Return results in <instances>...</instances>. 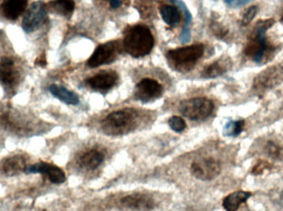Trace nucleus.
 I'll use <instances>...</instances> for the list:
<instances>
[{
	"instance_id": "nucleus-29",
	"label": "nucleus",
	"mask_w": 283,
	"mask_h": 211,
	"mask_svg": "<svg viewBox=\"0 0 283 211\" xmlns=\"http://www.w3.org/2000/svg\"><path fill=\"white\" fill-rule=\"evenodd\" d=\"M214 33H215L216 37H219V38H224L228 34V30L225 28L224 26L216 23L214 26Z\"/></svg>"
},
{
	"instance_id": "nucleus-12",
	"label": "nucleus",
	"mask_w": 283,
	"mask_h": 211,
	"mask_svg": "<svg viewBox=\"0 0 283 211\" xmlns=\"http://www.w3.org/2000/svg\"><path fill=\"white\" fill-rule=\"evenodd\" d=\"M27 159L24 155H15L0 162V172L7 176H16L26 171Z\"/></svg>"
},
{
	"instance_id": "nucleus-34",
	"label": "nucleus",
	"mask_w": 283,
	"mask_h": 211,
	"mask_svg": "<svg viewBox=\"0 0 283 211\" xmlns=\"http://www.w3.org/2000/svg\"><path fill=\"white\" fill-rule=\"evenodd\" d=\"M280 202L283 205V191L281 192V196H280Z\"/></svg>"
},
{
	"instance_id": "nucleus-2",
	"label": "nucleus",
	"mask_w": 283,
	"mask_h": 211,
	"mask_svg": "<svg viewBox=\"0 0 283 211\" xmlns=\"http://www.w3.org/2000/svg\"><path fill=\"white\" fill-rule=\"evenodd\" d=\"M139 123V112L133 108L114 111L108 115L101 123V128L106 135L116 136L131 132Z\"/></svg>"
},
{
	"instance_id": "nucleus-21",
	"label": "nucleus",
	"mask_w": 283,
	"mask_h": 211,
	"mask_svg": "<svg viewBox=\"0 0 283 211\" xmlns=\"http://www.w3.org/2000/svg\"><path fill=\"white\" fill-rule=\"evenodd\" d=\"M160 13L163 21L167 25L175 26L179 24L181 21V14L176 7L164 5L161 8Z\"/></svg>"
},
{
	"instance_id": "nucleus-26",
	"label": "nucleus",
	"mask_w": 283,
	"mask_h": 211,
	"mask_svg": "<svg viewBox=\"0 0 283 211\" xmlns=\"http://www.w3.org/2000/svg\"><path fill=\"white\" fill-rule=\"evenodd\" d=\"M259 12V8L256 5L251 6L246 10L243 18H242L241 24L242 26H246L250 24L252 20L254 19L255 17L257 15Z\"/></svg>"
},
{
	"instance_id": "nucleus-27",
	"label": "nucleus",
	"mask_w": 283,
	"mask_h": 211,
	"mask_svg": "<svg viewBox=\"0 0 283 211\" xmlns=\"http://www.w3.org/2000/svg\"><path fill=\"white\" fill-rule=\"evenodd\" d=\"M171 3H173L175 5H177L178 6L180 7V9H182V11L183 12L185 15V19H186V23H185L184 27H189L190 24H191V22H192V15H191V12L188 9V7L187 5L183 2V0H170Z\"/></svg>"
},
{
	"instance_id": "nucleus-8",
	"label": "nucleus",
	"mask_w": 283,
	"mask_h": 211,
	"mask_svg": "<svg viewBox=\"0 0 283 211\" xmlns=\"http://www.w3.org/2000/svg\"><path fill=\"white\" fill-rule=\"evenodd\" d=\"M119 42L115 41L99 45L87 61V66L90 68H96L111 63L119 55Z\"/></svg>"
},
{
	"instance_id": "nucleus-1",
	"label": "nucleus",
	"mask_w": 283,
	"mask_h": 211,
	"mask_svg": "<svg viewBox=\"0 0 283 211\" xmlns=\"http://www.w3.org/2000/svg\"><path fill=\"white\" fill-rule=\"evenodd\" d=\"M275 23L274 19L261 20L258 22L254 30L251 33L244 54L249 57L255 63H266L270 55L274 53L276 47L268 43L266 33Z\"/></svg>"
},
{
	"instance_id": "nucleus-3",
	"label": "nucleus",
	"mask_w": 283,
	"mask_h": 211,
	"mask_svg": "<svg viewBox=\"0 0 283 211\" xmlns=\"http://www.w3.org/2000/svg\"><path fill=\"white\" fill-rule=\"evenodd\" d=\"M123 46L126 52L131 56L140 58L151 52L154 46V37L147 26H134L127 33Z\"/></svg>"
},
{
	"instance_id": "nucleus-16",
	"label": "nucleus",
	"mask_w": 283,
	"mask_h": 211,
	"mask_svg": "<svg viewBox=\"0 0 283 211\" xmlns=\"http://www.w3.org/2000/svg\"><path fill=\"white\" fill-rule=\"evenodd\" d=\"M18 73L14 66V61L4 57L0 59V81L7 86H13L18 82Z\"/></svg>"
},
{
	"instance_id": "nucleus-5",
	"label": "nucleus",
	"mask_w": 283,
	"mask_h": 211,
	"mask_svg": "<svg viewBox=\"0 0 283 211\" xmlns=\"http://www.w3.org/2000/svg\"><path fill=\"white\" fill-rule=\"evenodd\" d=\"M204 51V46L198 44L169 50L167 57V59H169L170 62L176 67L186 68L188 70L189 67L195 65L198 59L201 58Z\"/></svg>"
},
{
	"instance_id": "nucleus-31",
	"label": "nucleus",
	"mask_w": 283,
	"mask_h": 211,
	"mask_svg": "<svg viewBox=\"0 0 283 211\" xmlns=\"http://www.w3.org/2000/svg\"><path fill=\"white\" fill-rule=\"evenodd\" d=\"M228 6L233 7V8H239V7L244 6L248 5L251 0H224Z\"/></svg>"
},
{
	"instance_id": "nucleus-15",
	"label": "nucleus",
	"mask_w": 283,
	"mask_h": 211,
	"mask_svg": "<svg viewBox=\"0 0 283 211\" xmlns=\"http://www.w3.org/2000/svg\"><path fill=\"white\" fill-rule=\"evenodd\" d=\"M106 158V154L98 148H92L84 153L78 160L80 167L84 169L95 170L102 164Z\"/></svg>"
},
{
	"instance_id": "nucleus-10",
	"label": "nucleus",
	"mask_w": 283,
	"mask_h": 211,
	"mask_svg": "<svg viewBox=\"0 0 283 211\" xmlns=\"http://www.w3.org/2000/svg\"><path fill=\"white\" fill-rule=\"evenodd\" d=\"M27 173H40L47 176L49 181L54 184H62L66 182V176L62 168L52 163L40 162L27 168Z\"/></svg>"
},
{
	"instance_id": "nucleus-4",
	"label": "nucleus",
	"mask_w": 283,
	"mask_h": 211,
	"mask_svg": "<svg viewBox=\"0 0 283 211\" xmlns=\"http://www.w3.org/2000/svg\"><path fill=\"white\" fill-rule=\"evenodd\" d=\"M215 105L207 98H191L182 102L180 104L181 113L190 120H204L213 113Z\"/></svg>"
},
{
	"instance_id": "nucleus-7",
	"label": "nucleus",
	"mask_w": 283,
	"mask_h": 211,
	"mask_svg": "<svg viewBox=\"0 0 283 211\" xmlns=\"http://www.w3.org/2000/svg\"><path fill=\"white\" fill-rule=\"evenodd\" d=\"M283 81V67L276 65L267 68L255 77L252 87L257 92L271 89Z\"/></svg>"
},
{
	"instance_id": "nucleus-20",
	"label": "nucleus",
	"mask_w": 283,
	"mask_h": 211,
	"mask_svg": "<svg viewBox=\"0 0 283 211\" xmlns=\"http://www.w3.org/2000/svg\"><path fill=\"white\" fill-rule=\"evenodd\" d=\"M75 4L74 0H53L48 4L50 12L64 17H68L75 10Z\"/></svg>"
},
{
	"instance_id": "nucleus-25",
	"label": "nucleus",
	"mask_w": 283,
	"mask_h": 211,
	"mask_svg": "<svg viewBox=\"0 0 283 211\" xmlns=\"http://www.w3.org/2000/svg\"><path fill=\"white\" fill-rule=\"evenodd\" d=\"M168 125H169L170 128L176 133L183 132L187 127L186 122L183 120V118L177 116V115L171 116L168 120Z\"/></svg>"
},
{
	"instance_id": "nucleus-19",
	"label": "nucleus",
	"mask_w": 283,
	"mask_h": 211,
	"mask_svg": "<svg viewBox=\"0 0 283 211\" xmlns=\"http://www.w3.org/2000/svg\"><path fill=\"white\" fill-rule=\"evenodd\" d=\"M50 94L53 96L62 101V103L67 105L79 104L80 98L75 93L67 89L66 87L61 85L52 84L49 87Z\"/></svg>"
},
{
	"instance_id": "nucleus-6",
	"label": "nucleus",
	"mask_w": 283,
	"mask_h": 211,
	"mask_svg": "<svg viewBox=\"0 0 283 211\" xmlns=\"http://www.w3.org/2000/svg\"><path fill=\"white\" fill-rule=\"evenodd\" d=\"M221 164L213 157L200 158L191 163V174L201 181H211L220 175Z\"/></svg>"
},
{
	"instance_id": "nucleus-9",
	"label": "nucleus",
	"mask_w": 283,
	"mask_h": 211,
	"mask_svg": "<svg viewBox=\"0 0 283 211\" xmlns=\"http://www.w3.org/2000/svg\"><path fill=\"white\" fill-rule=\"evenodd\" d=\"M46 17V8L42 1L33 3L26 13L22 22V27L25 33L35 32L44 22Z\"/></svg>"
},
{
	"instance_id": "nucleus-30",
	"label": "nucleus",
	"mask_w": 283,
	"mask_h": 211,
	"mask_svg": "<svg viewBox=\"0 0 283 211\" xmlns=\"http://www.w3.org/2000/svg\"><path fill=\"white\" fill-rule=\"evenodd\" d=\"M191 33L190 27H183L180 35V42L183 44L187 43L191 40Z\"/></svg>"
},
{
	"instance_id": "nucleus-14",
	"label": "nucleus",
	"mask_w": 283,
	"mask_h": 211,
	"mask_svg": "<svg viewBox=\"0 0 283 211\" xmlns=\"http://www.w3.org/2000/svg\"><path fill=\"white\" fill-rule=\"evenodd\" d=\"M118 80L115 72H100L87 80V83L95 91H108L114 87Z\"/></svg>"
},
{
	"instance_id": "nucleus-28",
	"label": "nucleus",
	"mask_w": 283,
	"mask_h": 211,
	"mask_svg": "<svg viewBox=\"0 0 283 211\" xmlns=\"http://www.w3.org/2000/svg\"><path fill=\"white\" fill-rule=\"evenodd\" d=\"M271 169L270 163L267 161H259L256 165L252 168V174L259 176L264 173L267 170Z\"/></svg>"
},
{
	"instance_id": "nucleus-22",
	"label": "nucleus",
	"mask_w": 283,
	"mask_h": 211,
	"mask_svg": "<svg viewBox=\"0 0 283 211\" xmlns=\"http://www.w3.org/2000/svg\"><path fill=\"white\" fill-rule=\"evenodd\" d=\"M244 120H228L224 127V135L228 137H237L244 131Z\"/></svg>"
},
{
	"instance_id": "nucleus-23",
	"label": "nucleus",
	"mask_w": 283,
	"mask_h": 211,
	"mask_svg": "<svg viewBox=\"0 0 283 211\" xmlns=\"http://www.w3.org/2000/svg\"><path fill=\"white\" fill-rule=\"evenodd\" d=\"M226 71V68L220 62L216 61L207 66L202 73V76L207 79H214L224 74Z\"/></svg>"
},
{
	"instance_id": "nucleus-33",
	"label": "nucleus",
	"mask_w": 283,
	"mask_h": 211,
	"mask_svg": "<svg viewBox=\"0 0 283 211\" xmlns=\"http://www.w3.org/2000/svg\"><path fill=\"white\" fill-rule=\"evenodd\" d=\"M109 1L113 9H119L121 6V0H109Z\"/></svg>"
},
{
	"instance_id": "nucleus-32",
	"label": "nucleus",
	"mask_w": 283,
	"mask_h": 211,
	"mask_svg": "<svg viewBox=\"0 0 283 211\" xmlns=\"http://www.w3.org/2000/svg\"><path fill=\"white\" fill-rule=\"evenodd\" d=\"M35 65L37 66H45L46 65V57H45L44 54L42 55V56H40L39 58L37 59L36 61Z\"/></svg>"
},
{
	"instance_id": "nucleus-11",
	"label": "nucleus",
	"mask_w": 283,
	"mask_h": 211,
	"mask_svg": "<svg viewBox=\"0 0 283 211\" xmlns=\"http://www.w3.org/2000/svg\"><path fill=\"white\" fill-rule=\"evenodd\" d=\"M163 92V86L158 81L151 79H143L136 85L135 97L139 100L147 103L160 98Z\"/></svg>"
},
{
	"instance_id": "nucleus-17",
	"label": "nucleus",
	"mask_w": 283,
	"mask_h": 211,
	"mask_svg": "<svg viewBox=\"0 0 283 211\" xmlns=\"http://www.w3.org/2000/svg\"><path fill=\"white\" fill-rule=\"evenodd\" d=\"M28 0H4L1 5V13L7 19L14 21L26 9Z\"/></svg>"
},
{
	"instance_id": "nucleus-35",
	"label": "nucleus",
	"mask_w": 283,
	"mask_h": 211,
	"mask_svg": "<svg viewBox=\"0 0 283 211\" xmlns=\"http://www.w3.org/2000/svg\"><path fill=\"white\" fill-rule=\"evenodd\" d=\"M281 19H282V21H283V16H282V18H281Z\"/></svg>"
},
{
	"instance_id": "nucleus-18",
	"label": "nucleus",
	"mask_w": 283,
	"mask_h": 211,
	"mask_svg": "<svg viewBox=\"0 0 283 211\" xmlns=\"http://www.w3.org/2000/svg\"><path fill=\"white\" fill-rule=\"evenodd\" d=\"M251 196V192L245 191L233 192L223 200V207L226 211H237L240 205L250 198Z\"/></svg>"
},
{
	"instance_id": "nucleus-24",
	"label": "nucleus",
	"mask_w": 283,
	"mask_h": 211,
	"mask_svg": "<svg viewBox=\"0 0 283 211\" xmlns=\"http://www.w3.org/2000/svg\"><path fill=\"white\" fill-rule=\"evenodd\" d=\"M264 151L268 157L276 160L283 159V147L273 141H268L264 146Z\"/></svg>"
},
{
	"instance_id": "nucleus-13",
	"label": "nucleus",
	"mask_w": 283,
	"mask_h": 211,
	"mask_svg": "<svg viewBox=\"0 0 283 211\" xmlns=\"http://www.w3.org/2000/svg\"><path fill=\"white\" fill-rule=\"evenodd\" d=\"M121 205L127 209L137 211H149L153 209V200L145 194L134 193L123 197Z\"/></svg>"
}]
</instances>
